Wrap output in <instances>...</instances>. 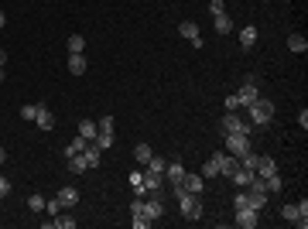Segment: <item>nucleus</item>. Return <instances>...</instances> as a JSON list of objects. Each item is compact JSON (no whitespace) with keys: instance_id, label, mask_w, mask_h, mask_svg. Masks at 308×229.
<instances>
[{"instance_id":"nucleus-7","label":"nucleus","mask_w":308,"mask_h":229,"mask_svg":"<svg viewBox=\"0 0 308 229\" xmlns=\"http://www.w3.org/2000/svg\"><path fill=\"white\" fill-rule=\"evenodd\" d=\"M175 188H178V185H175ZM182 188H185V192H192V195H202L205 192V178H202V174H195V171H185Z\"/></svg>"},{"instance_id":"nucleus-22","label":"nucleus","mask_w":308,"mask_h":229,"mask_svg":"<svg viewBox=\"0 0 308 229\" xmlns=\"http://www.w3.org/2000/svg\"><path fill=\"white\" fill-rule=\"evenodd\" d=\"M58 198H62V206H65V209H72L76 202H79V192H76V188H62Z\"/></svg>"},{"instance_id":"nucleus-8","label":"nucleus","mask_w":308,"mask_h":229,"mask_svg":"<svg viewBox=\"0 0 308 229\" xmlns=\"http://www.w3.org/2000/svg\"><path fill=\"white\" fill-rule=\"evenodd\" d=\"M260 92H257V79H247L243 86H240V92H236V99H240V106H250L253 99H257Z\"/></svg>"},{"instance_id":"nucleus-4","label":"nucleus","mask_w":308,"mask_h":229,"mask_svg":"<svg viewBox=\"0 0 308 229\" xmlns=\"http://www.w3.org/2000/svg\"><path fill=\"white\" fill-rule=\"evenodd\" d=\"M223 134H250V123L236 110H226V116H223Z\"/></svg>"},{"instance_id":"nucleus-2","label":"nucleus","mask_w":308,"mask_h":229,"mask_svg":"<svg viewBox=\"0 0 308 229\" xmlns=\"http://www.w3.org/2000/svg\"><path fill=\"white\" fill-rule=\"evenodd\" d=\"M178 206H182V216L185 219H192V222H199V219H202V202H199V195L182 192V195H178Z\"/></svg>"},{"instance_id":"nucleus-15","label":"nucleus","mask_w":308,"mask_h":229,"mask_svg":"<svg viewBox=\"0 0 308 229\" xmlns=\"http://www.w3.org/2000/svg\"><path fill=\"white\" fill-rule=\"evenodd\" d=\"M199 174H202L205 182H209V178H219V154H212V158L205 161V164H202V171H199Z\"/></svg>"},{"instance_id":"nucleus-42","label":"nucleus","mask_w":308,"mask_h":229,"mask_svg":"<svg viewBox=\"0 0 308 229\" xmlns=\"http://www.w3.org/2000/svg\"><path fill=\"white\" fill-rule=\"evenodd\" d=\"M4 24H7V14H4V11H0V28H4Z\"/></svg>"},{"instance_id":"nucleus-11","label":"nucleus","mask_w":308,"mask_h":229,"mask_svg":"<svg viewBox=\"0 0 308 229\" xmlns=\"http://www.w3.org/2000/svg\"><path fill=\"white\" fill-rule=\"evenodd\" d=\"M34 123L41 126V130H52V126H55V116H52V110H48L45 103L38 106V116H34Z\"/></svg>"},{"instance_id":"nucleus-32","label":"nucleus","mask_w":308,"mask_h":229,"mask_svg":"<svg viewBox=\"0 0 308 229\" xmlns=\"http://www.w3.org/2000/svg\"><path fill=\"white\" fill-rule=\"evenodd\" d=\"M264 185H267V192H281V174H271Z\"/></svg>"},{"instance_id":"nucleus-30","label":"nucleus","mask_w":308,"mask_h":229,"mask_svg":"<svg viewBox=\"0 0 308 229\" xmlns=\"http://www.w3.org/2000/svg\"><path fill=\"white\" fill-rule=\"evenodd\" d=\"M55 226H58V229H76V219H72V216H62V212H58V216H55Z\"/></svg>"},{"instance_id":"nucleus-29","label":"nucleus","mask_w":308,"mask_h":229,"mask_svg":"<svg viewBox=\"0 0 308 229\" xmlns=\"http://www.w3.org/2000/svg\"><path fill=\"white\" fill-rule=\"evenodd\" d=\"M38 106H41V103H31V106H21V120H28V123H34V116H38Z\"/></svg>"},{"instance_id":"nucleus-27","label":"nucleus","mask_w":308,"mask_h":229,"mask_svg":"<svg viewBox=\"0 0 308 229\" xmlns=\"http://www.w3.org/2000/svg\"><path fill=\"white\" fill-rule=\"evenodd\" d=\"M62 209H65V206H62V198H58V195H55V198H45V212H48V216H58Z\"/></svg>"},{"instance_id":"nucleus-24","label":"nucleus","mask_w":308,"mask_h":229,"mask_svg":"<svg viewBox=\"0 0 308 229\" xmlns=\"http://www.w3.org/2000/svg\"><path fill=\"white\" fill-rule=\"evenodd\" d=\"M76 52H86V38L82 35H68V55H76Z\"/></svg>"},{"instance_id":"nucleus-36","label":"nucleus","mask_w":308,"mask_h":229,"mask_svg":"<svg viewBox=\"0 0 308 229\" xmlns=\"http://www.w3.org/2000/svg\"><path fill=\"white\" fill-rule=\"evenodd\" d=\"M295 209H298V216H301V219H308V198H301Z\"/></svg>"},{"instance_id":"nucleus-34","label":"nucleus","mask_w":308,"mask_h":229,"mask_svg":"<svg viewBox=\"0 0 308 229\" xmlns=\"http://www.w3.org/2000/svg\"><path fill=\"white\" fill-rule=\"evenodd\" d=\"M209 11H212V17H216V14H226V4H223V0H212Z\"/></svg>"},{"instance_id":"nucleus-18","label":"nucleus","mask_w":308,"mask_h":229,"mask_svg":"<svg viewBox=\"0 0 308 229\" xmlns=\"http://www.w3.org/2000/svg\"><path fill=\"white\" fill-rule=\"evenodd\" d=\"M96 134H100L96 120H82V123H79V137H86V140H96Z\"/></svg>"},{"instance_id":"nucleus-43","label":"nucleus","mask_w":308,"mask_h":229,"mask_svg":"<svg viewBox=\"0 0 308 229\" xmlns=\"http://www.w3.org/2000/svg\"><path fill=\"white\" fill-rule=\"evenodd\" d=\"M0 82H4V69H0Z\"/></svg>"},{"instance_id":"nucleus-28","label":"nucleus","mask_w":308,"mask_h":229,"mask_svg":"<svg viewBox=\"0 0 308 229\" xmlns=\"http://www.w3.org/2000/svg\"><path fill=\"white\" fill-rule=\"evenodd\" d=\"M28 209L31 212H45V195H28Z\"/></svg>"},{"instance_id":"nucleus-37","label":"nucleus","mask_w":308,"mask_h":229,"mask_svg":"<svg viewBox=\"0 0 308 229\" xmlns=\"http://www.w3.org/2000/svg\"><path fill=\"white\" fill-rule=\"evenodd\" d=\"M226 110H240V99H236V92H233V96H226Z\"/></svg>"},{"instance_id":"nucleus-40","label":"nucleus","mask_w":308,"mask_h":229,"mask_svg":"<svg viewBox=\"0 0 308 229\" xmlns=\"http://www.w3.org/2000/svg\"><path fill=\"white\" fill-rule=\"evenodd\" d=\"M4 62H7V52H4V48H0V69H4Z\"/></svg>"},{"instance_id":"nucleus-33","label":"nucleus","mask_w":308,"mask_h":229,"mask_svg":"<svg viewBox=\"0 0 308 229\" xmlns=\"http://www.w3.org/2000/svg\"><path fill=\"white\" fill-rule=\"evenodd\" d=\"M164 164H168L164 158H151L148 164H144V168H154V171H161V174H164Z\"/></svg>"},{"instance_id":"nucleus-16","label":"nucleus","mask_w":308,"mask_h":229,"mask_svg":"<svg viewBox=\"0 0 308 229\" xmlns=\"http://www.w3.org/2000/svg\"><path fill=\"white\" fill-rule=\"evenodd\" d=\"M281 216H285V219H288V222H291V226H301V229H305V226H308V219H301V216H298V209H295V206H291V202H288V206H285V209H281Z\"/></svg>"},{"instance_id":"nucleus-12","label":"nucleus","mask_w":308,"mask_h":229,"mask_svg":"<svg viewBox=\"0 0 308 229\" xmlns=\"http://www.w3.org/2000/svg\"><path fill=\"white\" fill-rule=\"evenodd\" d=\"M240 168V158H233V154H219V174H233Z\"/></svg>"},{"instance_id":"nucleus-21","label":"nucleus","mask_w":308,"mask_h":229,"mask_svg":"<svg viewBox=\"0 0 308 229\" xmlns=\"http://www.w3.org/2000/svg\"><path fill=\"white\" fill-rule=\"evenodd\" d=\"M68 171H72V174H82V171H89V164H86V158H82V154H72V158H68Z\"/></svg>"},{"instance_id":"nucleus-17","label":"nucleus","mask_w":308,"mask_h":229,"mask_svg":"<svg viewBox=\"0 0 308 229\" xmlns=\"http://www.w3.org/2000/svg\"><path fill=\"white\" fill-rule=\"evenodd\" d=\"M240 45H243V48L257 45V28H250V24H247V28H240Z\"/></svg>"},{"instance_id":"nucleus-3","label":"nucleus","mask_w":308,"mask_h":229,"mask_svg":"<svg viewBox=\"0 0 308 229\" xmlns=\"http://www.w3.org/2000/svg\"><path fill=\"white\" fill-rule=\"evenodd\" d=\"M226 154H233V158H243L247 150H250V134H226Z\"/></svg>"},{"instance_id":"nucleus-10","label":"nucleus","mask_w":308,"mask_h":229,"mask_svg":"<svg viewBox=\"0 0 308 229\" xmlns=\"http://www.w3.org/2000/svg\"><path fill=\"white\" fill-rule=\"evenodd\" d=\"M178 31H182V38H188L195 48H202V35H199V24L195 21H182L178 24Z\"/></svg>"},{"instance_id":"nucleus-25","label":"nucleus","mask_w":308,"mask_h":229,"mask_svg":"<svg viewBox=\"0 0 308 229\" xmlns=\"http://www.w3.org/2000/svg\"><path fill=\"white\" fill-rule=\"evenodd\" d=\"M216 31H219V35H229V31H233V21H229V14H216Z\"/></svg>"},{"instance_id":"nucleus-26","label":"nucleus","mask_w":308,"mask_h":229,"mask_svg":"<svg viewBox=\"0 0 308 229\" xmlns=\"http://www.w3.org/2000/svg\"><path fill=\"white\" fill-rule=\"evenodd\" d=\"M86 144H89L86 137H76V140L65 147V158H72V154H82V150H86Z\"/></svg>"},{"instance_id":"nucleus-19","label":"nucleus","mask_w":308,"mask_h":229,"mask_svg":"<svg viewBox=\"0 0 308 229\" xmlns=\"http://www.w3.org/2000/svg\"><path fill=\"white\" fill-rule=\"evenodd\" d=\"M288 48H291L295 55H301V52H308V41H305V35H288Z\"/></svg>"},{"instance_id":"nucleus-13","label":"nucleus","mask_w":308,"mask_h":229,"mask_svg":"<svg viewBox=\"0 0 308 229\" xmlns=\"http://www.w3.org/2000/svg\"><path fill=\"white\" fill-rule=\"evenodd\" d=\"M86 65H89V62H86V55H82V52L68 55V72H72V75H82V72H86Z\"/></svg>"},{"instance_id":"nucleus-41","label":"nucleus","mask_w":308,"mask_h":229,"mask_svg":"<svg viewBox=\"0 0 308 229\" xmlns=\"http://www.w3.org/2000/svg\"><path fill=\"white\" fill-rule=\"evenodd\" d=\"M4 161H7V150H4V147H0V164H4Z\"/></svg>"},{"instance_id":"nucleus-5","label":"nucleus","mask_w":308,"mask_h":229,"mask_svg":"<svg viewBox=\"0 0 308 229\" xmlns=\"http://www.w3.org/2000/svg\"><path fill=\"white\" fill-rule=\"evenodd\" d=\"M144 188H148V195H164V174L154 168H144Z\"/></svg>"},{"instance_id":"nucleus-23","label":"nucleus","mask_w":308,"mask_h":229,"mask_svg":"<svg viewBox=\"0 0 308 229\" xmlns=\"http://www.w3.org/2000/svg\"><path fill=\"white\" fill-rule=\"evenodd\" d=\"M134 158H137V164H148V161L154 158V150H151L148 144H137V147H134Z\"/></svg>"},{"instance_id":"nucleus-38","label":"nucleus","mask_w":308,"mask_h":229,"mask_svg":"<svg viewBox=\"0 0 308 229\" xmlns=\"http://www.w3.org/2000/svg\"><path fill=\"white\" fill-rule=\"evenodd\" d=\"M11 192V182H7V178H4V174H0V198H4V195Z\"/></svg>"},{"instance_id":"nucleus-6","label":"nucleus","mask_w":308,"mask_h":229,"mask_svg":"<svg viewBox=\"0 0 308 229\" xmlns=\"http://www.w3.org/2000/svg\"><path fill=\"white\" fill-rule=\"evenodd\" d=\"M233 222H236L240 229H253L257 226V222H260V212H257V209H236V216H233Z\"/></svg>"},{"instance_id":"nucleus-39","label":"nucleus","mask_w":308,"mask_h":229,"mask_svg":"<svg viewBox=\"0 0 308 229\" xmlns=\"http://www.w3.org/2000/svg\"><path fill=\"white\" fill-rule=\"evenodd\" d=\"M233 206H236V209H247V195L240 192V195H236V198H233Z\"/></svg>"},{"instance_id":"nucleus-35","label":"nucleus","mask_w":308,"mask_h":229,"mask_svg":"<svg viewBox=\"0 0 308 229\" xmlns=\"http://www.w3.org/2000/svg\"><path fill=\"white\" fill-rule=\"evenodd\" d=\"M96 126H100V130H113V116H100Z\"/></svg>"},{"instance_id":"nucleus-1","label":"nucleus","mask_w":308,"mask_h":229,"mask_svg":"<svg viewBox=\"0 0 308 229\" xmlns=\"http://www.w3.org/2000/svg\"><path fill=\"white\" fill-rule=\"evenodd\" d=\"M247 113H250V123L253 126H267L274 120V103H271V99H264V96H257V99L247 106Z\"/></svg>"},{"instance_id":"nucleus-20","label":"nucleus","mask_w":308,"mask_h":229,"mask_svg":"<svg viewBox=\"0 0 308 229\" xmlns=\"http://www.w3.org/2000/svg\"><path fill=\"white\" fill-rule=\"evenodd\" d=\"M92 144H96V147H100V150H110V147H113V130H100Z\"/></svg>"},{"instance_id":"nucleus-9","label":"nucleus","mask_w":308,"mask_h":229,"mask_svg":"<svg viewBox=\"0 0 308 229\" xmlns=\"http://www.w3.org/2000/svg\"><path fill=\"white\" fill-rule=\"evenodd\" d=\"M164 178L171 182V188H175V185H182V178H185V164H182V161H168V164H164Z\"/></svg>"},{"instance_id":"nucleus-31","label":"nucleus","mask_w":308,"mask_h":229,"mask_svg":"<svg viewBox=\"0 0 308 229\" xmlns=\"http://www.w3.org/2000/svg\"><path fill=\"white\" fill-rule=\"evenodd\" d=\"M130 222H134V229H148L151 222H154V219H148V216H144V212H137V216L130 219Z\"/></svg>"},{"instance_id":"nucleus-14","label":"nucleus","mask_w":308,"mask_h":229,"mask_svg":"<svg viewBox=\"0 0 308 229\" xmlns=\"http://www.w3.org/2000/svg\"><path fill=\"white\" fill-rule=\"evenodd\" d=\"M82 158H86V164H89V168H100V158H103V150L96 147V144H86V150H82Z\"/></svg>"}]
</instances>
